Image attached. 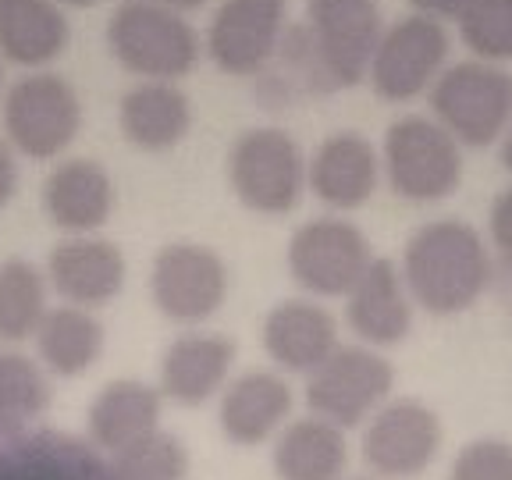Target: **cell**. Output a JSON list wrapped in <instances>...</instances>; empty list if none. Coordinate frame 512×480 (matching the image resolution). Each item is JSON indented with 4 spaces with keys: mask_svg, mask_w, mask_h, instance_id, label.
<instances>
[{
    "mask_svg": "<svg viewBox=\"0 0 512 480\" xmlns=\"http://www.w3.org/2000/svg\"><path fill=\"white\" fill-rule=\"evenodd\" d=\"M399 271L409 299L431 317L466 313L495 281L488 242L459 217H441L416 228L402 249Z\"/></svg>",
    "mask_w": 512,
    "mask_h": 480,
    "instance_id": "obj_1",
    "label": "cell"
},
{
    "mask_svg": "<svg viewBox=\"0 0 512 480\" xmlns=\"http://www.w3.org/2000/svg\"><path fill=\"white\" fill-rule=\"evenodd\" d=\"M107 47L125 72L146 82H175L200 61V36L182 11L125 0L107 22Z\"/></svg>",
    "mask_w": 512,
    "mask_h": 480,
    "instance_id": "obj_2",
    "label": "cell"
},
{
    "mask_svg": "<svg viewBox=\"0 0 512 480\" xmlns=\"http://www.w3.org/2000/svg\"><path fill=\"white\" fill-rule=\"evenodd\" d=\"M431 111L459 146L502 143L512 125V75L477 57L448 64L431 86Z\"/></svg>",
    "mask_w": 512,
    "mask_h": 480,
    "instance_id": "obj_3",
    "label": "cell"
},
{
    "mask_svg": "<svg viewBox=\"0 0 512 480\" xmlns=\"http://www.w3.org/2000/svg\"><path fill=\"white\" fill-rule=\"evenodd\" d=\"M381 171L409 203H438L463 182V146L424 114H406L384 132Z\"/></svg>",
    "mask_w": 512,
    "mask_h": 480,
    "instance_id": "obj_4",
    "label": "cell"
},
{
    "mask_svg": "<svg viewBox=\"0 0 512 480\" xmlns=\"http://www.w3.org/2000/svg\"><path fill=\"white\" fill-rule=\"evenodd\" d=\"M228 182L253 214H288L306 192V157L285 128H246L228 153Z\"/></svg>",
    "mask_w": 512,
    "mask_h": 480,
    "instance_id": "obj_5",
    "label": "cell"
},
{
    "mask_svg": "<svg viewBox=\"0 0 512 480\" xmlns=\"http://www.w3.org/2000/svg\"><path fill=\"white\" fill-rule=\"evenodd\" d=\"M395 388V370L388 356L370 345H338L306 381V406L328 424L360 427L388 402Z\"/></svg>",
    "mask_w": 512,
    "mask_h": 480,
    "instance_id": "obj_6",
    "label": "cell"
},
{
    "mask_svg": "<svg viewBox=\"0 0 512 480\" xmlns=\"http://www.w3.org/2000/svg\"><path fill=\"white\" fill-rule=\"evenodd\" d=\"M79 128V93L54 72L25 75L4 96V139L32 160H54L75 143Z\"/></svg>",
    "mask_w": 512,
    "mask_h": 480,
    "instance_id": "obj_7",
    "label": "cell"
},
{
    "mask_svg": "<svg viewBox=\"0 0 512 480\" xmlns=\"http://www.w3.org/2000/svg\"><path fill=\"white\" fill-rule=\"evenodd\" d=\"M306 36L328 89L360 86L384 22L374 0H306Z\"/></svg>",
    "mask_w": 512,
    "mask_h": 480,
    "instance_id": "obj_8",
    "label": "cell"
},
{
    "mask_svg": "<svg viewBox=\"0 0 512 480\" xmlns=\"http://www.w3.org/2000/svg\"><path fill=\"white\" fill-rule=\"evenodd\" d=\"M448 47H452V40H448L441 18L413 11L399 22L384 25L367 72L370 89L392 104L416 100L448 68Z\"/></svg>",
    "mask_w": 512,
    "mask_h": 480,
    "instance_id": "obj_9",
    "label": "cell"
},
{
    "mask_svg": "<svg viewBox=\"0 0 512 480\" xmlns=\"http://www.w3.org/2000/svg\"><path fill=\"white\" fill-rule=\"evenodd\" d=\"M232 274L221 253L200 242H168L160 246L150 267V292L160 317L175 324H203L228 299Z\"/></svg>",
    "mask_w": 512,
    "mask_h": 480,
    "instance_id": "obj_10",
    "label": "cell"
},
{
    "mask_svg": "<svg viewBox=\"0 0 512 480\" xmlns=\"http://www.w3.org/2000/svg\"><path fill=\"white\" fill-rule=\"evenodd\" d=\"M288 274L310 296L338 299L349 296L352 285L374 260L367 235L342 217H317L299 224L285 249Z\"/></svg>",
    "mask_w": 512,
    "mask_h": 480,
    "instance_id": "obj_11",
    "label": "cell"
},
{
    "mask_svg": "<svg viewBox=\"0 0 512 480\" xmlns=\"http://www.w3.org/2000/svg\"><path fill=\"white\" fill-rule=\"evenodd\" d=\"M445 427L427 402L392 399L384 402L363 427V463L388 480H413L438 459Z\"/></svg>",
    "mask_w": 512,
    "mask_h": 480,
    "instance_id": "obj_12",
    "label": "cell"
},
{
    "mask_svg": "<svg viewBox=\"0 0 512 480\" xmlns=\"http://www.w3.org/2000/svg\"><path fill=\"white\" fill-rule=\"evenodd\" d=\"M288 29V0H221L207 29V54L224 75H256L274 61Z\"/></svg>",
    "mask_w": 512,
    "mask_h": 480,
    "instance_id": "obj_13",
    "label": "cell"
},
{
    "mask_svg": "<svg viewBox=\"0 0 512 480\" xmlns=\"http://www.w3.org/2000/svg\"><path fill=\"white\" fill-rule=\"evenodd\" d=\"M128 278L125 253L118 242L100 235H72L47 256V281L68 306H104L121 296Z\"/></svg>",
    "mask_w": 512,
    "mask_h": 480,
    "instance_id": "obj_14",
    "label": "cell"
},
{
    "mask_svg": "<svg viewBox=\"0 0 512 480\" xmlns=\"http://www.w3.org/2000/svg\"><path fill=\"white\" fill-rule=\"evenodd\" d=\"M235 342L217 331H185L164 349L157 367L160 395L175 406L196 409L217 399L235 367Z\"/></svg>",
    "mask_w": 512,
    "mask_h": 480,
    "instance_id": "obj_15",
    "label": "cell"
},
{
    "mask_svg": "<svg viewBox=\"0 0 512 480\" xmlns=\"http://www.w3.org/2000/svg\"><path fill=\"white\" fill-rule=\"evenodd\" d=\"M43 214L68 235H93L111 221L118 207L114 178L100 160H64L43 182Z\"/></svg>",
    "mask_w": 512,
    "mask_h": 480,
    "instance_id": "obj_16",
    "label": "cell"
},
{
    "mask_svg": "<svg viewBox=\"0 0 512 480\" xmlns=\"http://www.w3.org/2000/svg\"><path fill=\"white\" fill-rule=\"evenodd\" d=\"M345 320L370 349L399 345L413 331V299L402 281L399 264L374 256L363 278L345 296Z\"/></svg>",
    "mask_w": 512,
    "mask_h": 480,
    "instance_id": "obj_17",
    "label": "cell"
},
{
    "mask_svg": "<svg viewBox=\"0 0 512 480\" xmlns=\"http://www.w3.org/2000/svg\"><path fill=\"white\" fill-rule=\"evenodd\" d=\"M292 388L274 370H246L224 384L217 395V424L232 445L253 448L267 438H278L292 413Z\"/></svg>",
    "mask_w": 512,
    "mask_h": 480,
    "instance_id": "obj_18",
    "label": "cell"
},
{
    "mask_svg": "<svg viewBox=\"0 0 512 480\" xmlns=\"http://www.w3.org/2000/svg\"><path fill=\"white\" fill-rule=\"evenodd\" d=\"M381 178V153L360 132H331L306 164V185L324 207L360 210Z\"/></svg>",
    "mask_w": 512,
    "mask_h": 480,
    "instance_id": "obj_19",
    "label": "cell"
},
{
    "mask_svg": "<svg viewBox=\"0 0 512 480\" xmlns=\"http://www.w3.org/2000/svg\"><path fill=\"white\" fill-rule=\"evenodd\" d=\"M264 352L288 374H313L342 345L338 320L313 299H281L264 317Z\"/></svg>",
    "mask_w": 512,
    "mask_h": 480,
    "instance_id": "obj_20",
    "label": "cell"
},
{
    "mask_svg": "<svg viewBox=\"0 0 512 480\" xmlns=\"http://www.w3.org/2000/svg\"><path fill=\"white\" fill-rule=\"evenodd\" d=\"M160 409H164V395L153 384L136 381V377L107 381L86 413L89 441L114 456V452L157 431Z\"/></svg>",
    "mask_w": 512,
    "mask_h": 480,
    "instance_id": "obj_21",
    "label": "cell"
},
{
    "mask_svg": "<svg viewBox=\"0 0 512 480\" xmlns=\"http://www.w3.org/2000/svg\"><path fill=\"white\" fill-rule=\"evenodd\" d=\"M118 125L136 150H175L192 128V100L175 82H139L121 96Z\"/></svg>",
    "mask_w": 512,
    "mask_h": 480,
    "instance_id": "obj_22",
    "label": "cell"
},
{
    "mask_svg": "<svg viewBox=\"0 0 512 480\" xmlns=\"http://www.w3.org/2000/svg\"><path fill=\"white\" fill-rule=\"evenodd\" d=\"M278 480H342L349 466L345 431L320 416H303L278 431L271 448Z\"/></svg>",
    "mask_w": 512,
    "mask_h": 480,
    "instance_id": "obj_23",
    "label": "cell"
},
{
    "mask_svg": "<svg viewBox=\"0 0 512 480\" xmlns=\"http://www.w3.org/2000/svg\"><path fill=\"white\" fill-rule=\"evenodd\" d=\"M68 47V18L57 0H0V54L43 68Z\"/></svg>",
    "mask_w": 512,
    "mask_h": 480,
    "instance_id": "obj_24",
    "label": "cell"
},
{
    "mask_svg": "<svg viewBox=\"0 0 512 480\" xmlns=\"http://www.w3.org/2000/svg\"><path fill=\"white\" fill-rule=\"evenodd\" d=\"M36 352L43 367L57 377H79L104 356L107 331L93 310L82 306H54L36 328Z\"/></svg>",
    "mask_w": 512,
    "mask_h": 480,
    "instance_id": "obj_25",
    "label": "cell"
},
{
    "mask_svg": "<svg viewBox=\"0 0 512 480\" xmlns=\"http://www.w3.org/2000/svg\"><path fill=\"white\" fill-rule=\"evenodd\" d=\"M47 285L43 271L29 260H4L0 264V342H25L36 335L47 317Z\"/></svg>",
    "mask_w": 512,
    "mask_h": 480,
    "instance_id": "obj_26",
    "label": "cell"
},
{
    "mask_svg": "<svg viewBox=\"0 0 512 480\" xmlns=\"http://www.w3.org/2000/svg\"><path fill=\"white\" fill-rule=\"evenodd\" d=\"M189 477V448L168 431H153L136 445L111 456L104 480H185Z\"/></svg>",
    "mask_w": 512,
    "mask_h": 480,
    "instance_id": "obj_27",
    "label": "cell"
},
{
    "mask_svg": "<svg viewBox=\"0 0 512 480\" xmlns=\"http://www.w3.org/2000/svg\"><path fill=\"white\" fill-rule=\"evenodd\" d=\"M47 406V370L22 352L0 349V424H29Z\"/></svg>",
    "mask_w": 512,
    "mask_h": 480,
    "instance_id": "obj_28",
    "label": "cell"
},
{
    "mask_svg": "<svg viewBox=\"0 0 512 480\" xmlns=\"http://www.w3.org/2000/svg\"><path fill=\"white\" fill-rule=\"evenodd\" d=\"M456 25L466 50L477 61H512V0H466Z\"/></svg>",
    "mask_w": 512,
    "mask_h": 480,
    "instance_id": "obj_29",
    "label": "cell"
},
{
    "mask_svg": "<svg viewBox=\"0 0 512 480\" xmlns=\"http://www.w3.org/2000/svg\"><path fill=\"white\" fill-rule=\"evenodd\" d=\"M448 480H512V445L502 438L470 441L448 466Z\"/></svg>",
    "mask_w": 512,
    "mask_h": 480,
    "instance_id": "obj_30",
    "label": "cell"
},
{
    "mask_svg": "<svg viewBox=\"0 0 512 480\" xmlns=\"http://www.w3.org/2000/svg\"><path fill=\"white\" fill-rule=\"evenodd\" d=\"M488 235L495 253L505 260V267H512V185H505L491 203L488 214Z\"/></svg>",
    "mask_w": 512,
    "mask_h": 480,
    "instance_id": "obj_31",
    "label": "cell"
},
{
    "mask_svg": "<svg viewBox=\"0 0 512 480\" xmlns=\"http://www.w3.org/2000/svg\"><path fill=\"white\" fill-rule=\"evenodd\" d=\"M18 192V160H15V146L8 139H0V210L15 200Z\"/></svg>",
    "mask_w": 512,
    "mask_h": 480,
    "instance_id": "obj_32",
    "label": "cell"
},
{
    "mask_svg": "<svg viewBox=\"0 0 512 480\" xmlns=\"http://www.w3.org/2000/svg\"><path fill=\"white\" fill-rule=\"evenodd\" d=\"M409 4H413V11L431 18H456L466 8V0H409Z\"/></svg>",
    "mask_w": 512,
    "mask_h": 480,
    "instance_id": "obj_33",
    "label": "cell"
},
{
    "mask_svg": "<svg viewBox=\"0 0 512 480\" xmlns=\"http://www.w3.org/2000/svg\"><path fill=\"white\" fill-rule=\"evenodd\" d=\"M143 4H164L171 11H192V8H203L207 0H143Z\"/></svg>",
    "mask_w": 512,
    "mask_h": 480,
    "instance_id": "obj_34",
    "label": "cell"
},
{
    "mask_svg": "<svg viewBox=\"0 0 512 480\" xmlns=\"http://www.w3.org/2000/svg\"><path fill=\"white\" fill-rule=\"evenodd\" d=\"M502 164L512 171V125H509V132L502 136Z\"/></svg>",
    "mask_w": 512,
    "mask_h": 480,
    "instance_id": "obj_35",
    "label": "cell"
},
{
    "mask_svg": "<svg viewBox=\"0 0 512 480\" xmlns=\"http://www.w3.org/2000/svg\"><path fill=\"white\" fill-rule=\"evenodd\" d=\"M64 4H75V8H93L96 0H64Z\"/></svg>",
    "mask_w": 512,
    "mask_h": 480,
    "instance_id": "obj_36",
    "label": "cell"
},
{
    "mask_svg": "<svg viewBox=\"0 0 512 480\" xmlns=\"http://www.w3.org/2000/svg\"><path fill=\"white\" fill-rule=\"evenodd\" d=\"M505 299H509V313H512V267H509V285H505Z\"/></svg>",
    "mask_w": 512,
    "mask_h": 480,
    "instance_id": "obj_37",
    "label": "cell"
},
{
    "mask_svg": "<svg viewBox=\"0 0 512 480\" xmlns=\"http://www.w3.org/2000/svg\"><path fill=\"white\" fill-rule=\"evenodd\" d=\"M352 480H370V477H352Z\"/></svg>",
    "mask_w": 512,
    "mask_h": 480,
    "instance_id": "obj_38",
    "label": "cell"
}]
</instances>
